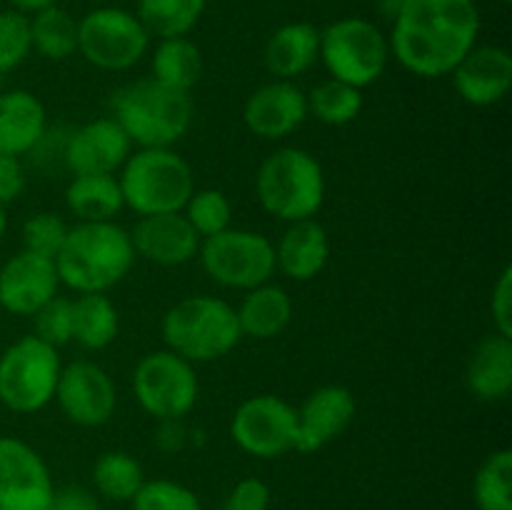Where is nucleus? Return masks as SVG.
<instances>
[{
  "label": "nucleus",
  "mask_w": 512,
  "mask_h": 510,
  "mask_svg": "<svg viewBox=\"0 0 512 510\" xmlns=\"http://www.w3.org/2000/svg\"><path fill=\"white\" fill-rule=\"evenodd\" d=\"M478 35L475 0H398L390 58L418 78H443L478 45Z\"/></svg>",
  "instance_id": "f257e3e1"
},
{
  "label": "nucleus",
  "mask_w": 512,
  "mask_h": 510,
  "mask_svg": "<svg viewBox=\"0 0 512 510\" xmlns=\"http://www.w3.org/2000/svg\"><path fill=\"white\" fill-rule=\"evenodd\" d=\"M130 233L115 220L105 223H75L68 228L65 243L55 255L60 285L83 293H108L135 265Z\"/></svg>",
  "instance_id": "f03ea898"
},
{
  "label": "nucleus",
  "mask_w": 512,
  "mask_h": 510,
  "mask_svg": "<svg viewBox=\"0 0 512 510\" xmlns=\"http://www.w3.org/2000/svg\"><path fill=\"white\" fill-rule=\"evenodd\" d=\"M115 123L138 148H173L193 125V98L155 78L125 85L110 100Z\"/></svg>",
  "instance_id": "7ed1b4c3"
},
{
  "label": "nucleus",
  "mask_w": 512,
  "mask_h": 510,
  "mask_svg": "<svg viewBox=\"0 0 512 510\" xmlns=\"http://www.w3.org/2000/svg\"><path fill=\"white\" fill-rule=\"evenodd\" d=\"M165 348L188 363H213L225 358L243 340L238 313L215 295H190L178 300L160 323Z\"/></svg>",
  "instance_id": "20e7f679"
},
{
  "label": "nucleus",
  "mask_w": 512,
  "mask_h": 510,
  "mask_svg": "<svg viewBox=\"0 0 512 510\" xmlns=\"http://www.w3.org/2000/svg\"><path fill=\"white\" fill-rule=\"evenodd\" d=\"M255 195L265 213L285 223L315 218L325 203L323 165L303 148L273 150L255 175Z\"/></svg>",
  "instance_id": "39448f33"
},
{
  "label": "nucleus",
  "mask_w": 512,
  "mask_h": 510,
  "mask_svg": "<svg viewBox=\"0 0 512 510\" xmlns=\"http://www.w3.org/2000/svg\"><path fill=\"white\" fill-rule=\"evenodd\" d=\"M125 208L135 215L180 213L195 190L193 165L173 148H138L118 175Z\"/></svg>",
  "instance_id": "423d86ee"
},
{
  "label": "nucleus",
  "mask_w": 512,
  "mask_h": 510,
  "mask_svg": "<svg viewBox=\"0 0 512 510\" xmlns=\"http://www.w3.org/2000/svg\"><path fill=\"white\" fill-rule=\"evenodd\" d=\"M318 60L325 65L330 78L363 90L378 83L388 68V35L373 20L360 15L333 20L328 28L320 30Z\"/></svg>",
  "instance_id": "0eeeda50"
},
{
  "label": "nucleus",
  "mask_w": 512,
  "mask_h": 510,
  "mask_svg": "<svg viewBox=\"0 0 512 510\" xmlns=\"http://www.w3.org/2000/svg\"><path fill=\"white\" fill-rule=\"evenodd\" d=\"M58 348L38 335H23L0 355V403L18 415L40 413L53 403L60 378Z\"/></svg>",
  "instance_id": "6e6552de"
},
{
  "label": "nucleus",
  "mask_w": 512,
  "mask_h": 510,
  "mask_svg": "<svg viewBox=\"0 0 512 510\" xmlns=\"http://www.w3.org/2000/svg\"><path fill=\"white\" fill-rule=\"evenodd\" d=\"M200 265L220 288L253 290L273 280L275 243L258 230L228 228L200 240Z\"/></svg>",
  "instance_id": "1a4fd4ad"
},
{
  "label": "nucleus",
  "mask_w": 512,
  "mask_h": 510,
  "mask_svg": "<svg viewBox=\"0 0 512 510\" xmlns=\"http://www.w3.org/2000/svg\"><path fill=\"white\" fill-rule=\"evenodd\" d=\"M150 33L138 15L115 5H103L78 20V53L108 73H123L138 65L150 50Z\"/></svg>",
  "instance_id": "9d476101"
},
{
  "label": "nucleus",
  "mask_w": 512,
  "mask_h": 510,
  "mask_svg": "<svg viewBox=\"0 0 512 510\" xmlns=\"http://www.w3.org/2000/svg\"><path fill=\"white\" fill-rule=\"evenodd\" d=\"M133 395L150 418L183 420L198 403V373L173 350H155L135 365Z\"/></svg>",
  "instance_id": "9b49d317"
},
{
  "label": "nucleus",
  "mask_w": 512,
  "mask_h": 510,
  "mask_svg": "<svg viewBox=\"0 0 512 510\" xmlns=\"http://www.w3.org/2000/svg\"><path fill=\"white\" fill-rule=\"evenodd\" d=\"M230 438L253 458H283L295 450V408L280 395H250L230 418Z\"/></svg>",
  "instance_id": "f8f14e48"
},
{
  "label": "nucleus",
  "mask_w": 512,
  "mask_h": 510,
  "mask_svg": "<svg viewBox=\"0 0 512 510\" xmlns=\"http://www.w3.org/2000/svg\"><path fill=\"white\" fill-rule=\"evenodd\" d=\"M53 400L73 425L100 428L115 415L118 390L103 365L93 360H73L60 368Z\"/></svg>",
  "instance_id": "ddd939ff"
},
{
  "label": "nucleus",
  "mask_w": 512,
  "mask_h": 510,
  "mask_svg": "<svg viewBox=\"0 0 512 510\" xmlns=\"http://www.w3.org/2000/svg\"><path fill=\"white\" fill-rule=\"evenodd\" d=\"M53 488L43 455L25 440L0 435V510H45Z\"/></svg>",
  "instance_id": "4468645a"
},
{
  "label": "nucleus",
  "mask_w": 512,
  "mask_h": 510,
  "mask_svg": "<svg viewBox=\"0 0 512 510\" xmlns=\"http://www.w3.org/2000/svg\"><path fill=\"white\" fill-rule=\"evenodd\" d=\"M355 395L345 385H323L295 408V450L318 453L345 433L355 418Z\"/></svg>",
  "instance_id": "2eb2a0df"
},
{
  "label": "nucleus",
  "mask_w": 512,
  "mask_h": 510,
  "mask_svg": "<svg viewBox=\"0 0 512 510\" xmlns=\"http://www.w3.org/2000/svg\"><path fill=\"white\" fill-rule=\"evenodd\" d=\"M130 153L133 143L108 115L75 128L65 140L63 160L73 175H115Z\"/></svg>",
  "instance_id": "dca6fc26"
},
{
  "label": "nucleus",
  "mask_w": 512,
  "mask_h": 510,
  "mask_svg": "<svg viewBox=\"0 0 512 510\" xmlns=\"http://www.w3.org/2000/svg\"><path fill=\"white\" fill-rule=\"evenodd\" d=\"M60 278L55 260L20 250L0 265V308L20 318H33L58 295Z\"/></svg>",
  "instance_id": "f3484780"
},
{
  "label": "nucleus",
  "mask_w": 512,
  "mask_h": 510,
  "mask_svg": "<svg viewBox=\"0 0 512 510\" xmlns=\"http://www.w3.org/2000/svg\"><path fill=\"white\" fill-rule=\"evenodd\" d=\"M308 118V98L293 80H270L243 105V123L255 138L285 140Z\"/></svg>",
  "instance_id": "a211bd4d"
},
{
  "label": "nucleus",
  "mask_w": 512,
  "mask_h": 510,
  "mask_svg": "<svg viewBox=\"0 0 512 510\" xmlns=\"http://www.w3.org/2000/svg\"><path fill=\"white\" fill-rule=\"evenodd\" d=\"M138 258L163 268H178L198 258L200 235L185 220L183 213L143 215L133 230H128Z\"/></svg>",
  "instance_id": "6ab92c4d"
},
{
  "label": "nucleus",
  "mask_w": 512,
  "mask_h": 510,
  "mask_svg": "<svg viewBox=\"0 0 512 510\" xmlns=\"http://www.w3.org/2000/svg\"><path fill=\"white\" fill-rule=\"evenodd\" d=\"M450 75L465 103L490 108L508 98L512 88V55L500 45H475Z\"/></svg>",
  "instance_id": "aec40b11"
},
{
  "label": "nucleus",
  "mask_w": 512,
  "mask_h": 510,
  "mask_svg": "<svg viewBox=\"0 0 512 510\" xmlns=\"http://www.w3.org/2000/svg\"><path fill=\"white\" fill-rule=\"evenodd\" d=\"M330 260L328 230L315 218L290 223L275 243V270L295 283L318 278Z\"/></svg>",
  "instance_id": "412c9836"
},
{
  "label": "nucleus",
  "mask_w": 512,
  "mask_h": 510,
  "mask_svg": "<svg viewBox=\"0 0 512 510\" xmlns=\"http://www.w3.org/2000/svg\"><path fill=\"white\" fill-rule=\"evenodd\" d=\"M48 113L38 95L30 90H0V153H33L45 138Z\"/></svg>",
  "instance_id": "4be33fe9"
},
{
  "label": "nucleus",
  "mask_w": 512,
  "mask_h": 510,
  "mask_svg": "<svg viewBox=\"0 0 512 510\" xmlns=\"http://www.w3.org/2000/svg\"><path fill=\"white\" fill-rule=\"evenodd\" d=\"M320 30L308 20L285 23L268 38L263 60L275 80H295L318 63Z\"/></svg>",
  "instance_id": "5701e85b"
},
{
  "label": "nucleus",
  "mask_w": 512,
  "mask_h": 510,
  "mask_svg": "<svg viewBox=\"0 0 512 510\" xmlns=\"http://www.w3.org/2000/svg\"><path fill=\"white\" fill-rule=\"evenodd\" d=\"M465 385L473 398L500 403L512 390V338L488 335L475 345L465 368Z\"/></svg>",
  "instance_id": "b1692460"
},
{
  "label": "nucleus",
  "mask_w": 512,
  "mask_h": 510,
  "mask_svg": "<svg viewBox=\"0 0 512 510\" xmlns=\"http://www.w3.org/2000/svg\"><path fill=\"white\" fill-rule=\"evenodd\" d=\"M235 313H238L243 338L273 340L293 323L295 305L283 285H275L273 280H268L258 288L245 290L243 303L235 308Z\"/></svg>",
  "instance_id": "393cba45"
},
{
  "label": "nucleus",
  "mask_w": 512,
  "mask_h": 510,
  "mask_svg": "<svg viewBox=\"0 0 512 510\" xmlns=\"http://www.w3.org/2000/svg\"><path fill=\"white\" fill-rule=\"evenodd\" d=\"M65 205L78 223H105L125 208L118 175H73Z\"/></svg>",
  "instance_id": "a878e982"
},
{
  "label": "nucleus",
  "mask_w": 512,
  "mask_h": 510,
  "mask_svg": "<svg viewBox=\"0 0 512 510\" xmlns=\"http://www.w3.org/2000/svg\"><path fill=\"white\" fill-rule=\"evenodd\" d=\"M203 53L198 45L183 35V38H163L153 48L150 58V78L168 88L190 93L203 78Z\"/></svg>",
  "instance_id": "bb28decb"
},
{
  "label": "nucleus",
  "mask_w": 512,
  "mask_h": 510,
  "mask_svg": "<svg viewBox=\"0 0 512 510\" xmlns=\"http://www.w3.org/2000/svg\"><path fill=\"white\" fill-rule=\"evenodd\" d=\"M120 330V315L105 293H83L73 300V340L85 350L113 345Z\"/></svg>",
  "instance_id": "cd10ccee"
},
{
  "label": "nucleus",
  "mask_w": 512,
  "mask_h": 510,
  "mask_svg": "<svg viewBox=\"0 0 512 510\" xmlns=\"http://www.w3.org/2000/svg\"><path fill=\"white\" fill-rule=\"evenodd\" d=\"M208 0H138L135 15L150 38H183L195 30Z\"/></svg>",
  "instance_id": "c85d7f7f"
},
{
  "label": "nucleus",
  "mask_w": 512,
  "mask_h": 510,
  "mask_svg": "<svg viewBox=\"0 0 512 510\" xmlns=\"http://www.w3.org/2000/svg\"><path fill=\"white\" fill-rule=\"evenodd\" d=\"M30 40L33 50L45 60H68L78 53V20L60 5L30 15Z\"/></svg>",
  "instance_id": "c756f323"
},
{
  "label": "nucleus",
  "mask_w": 512,
  "mask_h": 510,
  "mask_svg": "<svg viewBox=\"0 0 512 510\" xmlns=\"http://www.w3.org/2000/svg\"><path fill=\"white\" fill-rule=\"evenodd\" d=\"M145 483L143 465L125 450H108L93 465V485L103 498L130 503Z\"/></svg>",
  "instance_id": "7c9ffc66"
},
{
  "label": "nucleus",
  "mask_w": 512,
  "mask_h": 510,
  "mask_svg": "<svg viewBox=\"0 0 512 510\" xmlns=\"http://www.w3.org/2000/svg\"><path fill=\"white\" fill-rule=\"evenodd\" d=\"M305 98H308V115L330 128L353 123L363 110V90L335 78L320 80Z\"/></svg>",
  "instance_id": "2f4dec72"
},
{
  "label": "nucleus",
  "mask_w": 512,
  "mask_h": 510,
  "mask_svg": "<svg viewBox=\"0 0 512 510\" xmlns=\"http://www.w3.org/2000/svg\"><path fill=\"white\" fill-rule=\"evenodd\" d=\"M478 510H512V453L495 450L478 468L473 480Z\"/></svg>",
  "instance_id": "473e14b6"
},
{
  "label": "nucleus",
  "mask_w": 512,
  "mask_h": 510,
  "mask_svg": "<svg viewBox=\"0 0 512 510\" xmlns=\"http://www.w3.org/2000/svg\"><path fill=\"white\" fill-rule=\"evenodd\" d=\"M180 213L193 225L200 240L233 228V203L218 188H195Z\"/></svg>",
  "instance_id": "72a5a7b5"
},
{
  "label": "nucleus",
  "mask_w": 512,
  "mask_h": 510,
  "mask_svg": "<svg viewBox=\"0 0 512 510\" xmlns=\"http://www.w3.org/2000/svg\"><path fill=\"white\" fill-rule=\"evenodd\" d=\"M130 510H203V503L188 485L155 478L140 485L135 498L130 500Z\"/></svg>",
  "instance_id": "f704fd0d"
},
{
  "label": "nucleus",
  "mask_w": 512,
  "mask_h": 510,
  "mask_svg": "<svg viewBox=\"0 0 512 510\" xmlns=\"http://www.w3.org/2000/svg\"><path fill=\"white\" fill-rule=\"evenodd\" d=\"M33 53L30 40V15L8 8L0 10V75L10 73Z\"/></svg>",
  "instance_id": "c9c22d12"
},
{
  "label": "nucleus",
  "mask_w": 512,
  "mask_h": 510,
  "mask_svg": "<svg viewBox=\"0 0 512 510\" xmlns=\"http://www.w3.org/2000/svg\"><path fill=\"white\" fill-rule=\"evenodd\" d=\"M68 228L70 225L65 223L58 213L40 210V213L30 215L23 223V233H20V238H23V250H30V253L55 260V255L63 248Z\"/></svg>",
  "instance_id": "e433bc0d"
},
{
  "label": "nucleus",
  "mask_w": 512,
  "mask_h": 510,
  "mask_svg": "<svg viewBox=\"0 0 512 510\" xmlns=\"http://www.w3.org/2000/svg\"><path fill=\"white\" fill-rule=\"evenodd\" d=\"M33 323V335H38L40 340L53 348L68 345L73 340V300L55 295L33 315Z\"/></svg>",
  "instance_id": "4c0bfd02"
},
{
  "label": "nucleus",
  "mask_w": 512,
  "mask_h": 510,
  "mask_svg": "<svg viewBox=\"0 0 512 510\" xmlns=\"http://www.w3.org/2000/svg\"><path fill=\"white\" fill-rule=\"evenodd\" d=\"M490 315H493L495 333L512 338V268L505 265L490 293Z\"/></svg>",
  "instance_id": "58836bf2"
},
{
  "label": "nucleus",
  "mask_w": 512,
  "mask_h": 510,
  "mask_svg": "<svg viewBox=\"0 0 512 510\" xmlns=\"http://www.w3.org/2000/svg\"><path fill=\"white\" fill-rule=\"evenodd\" d=\"M273 493L260 478H243L233 485L228 495V510H268Z\"/></svg>",
  "instance_id": "ea45409f"
},
{
  "label": "nucleus",
  "mask_w": 512,
  "mask_h": 510,
  "mask_svg": "<svg viewBox=\"0 0 512 510\" xmlns=\"http://www.w3.org/2000/svg\"><path fill=\"white\" fill-rule=\"evenodd\" d=\"M45 510H103L100 500L93 490L83 488V485H60L53 488L50 503Z\"/></svg>",
  "instance_id": "a19ab883"
},
{
  "label": "nucleus",
  "mask_w": 512,
  "mask_h": 510,
  "mask_svg": "<svg viewBox=\"0 0 512 510\" xmlns=\"http://www.w3.org/2000/svg\"><path fill=\"white\" fill-rule=\"evenodd\" d=\"M25 190V170L20 158L0 153V203L8 205Z\"/></svg>",
  "instance_id": "79ce46f5"
},
{
  "label": "nucleus",
  "mask_w": 512,
  "mask_h": 510,
  "mask_svg": "<svg viewBox=\"0 0 512 510\" xmlns=\"http://www.w3.org/2000/svg\"><path fill=\"white\" fill-rule=\"evenodd\" d=\"M185 440H188V430L183 428V420H158L155 443L163 453H178L183 450Z\"/></svg>",
  "instance_id": "37998d69"
},
{
  "label": "nucleus",
  "mask_w": 512,
  "mask_h": 510,
  "mask_svg": "<svg viewBox=\"0 0 512 510\" xmlns=\"http://www.w3.org/2000/svg\"><path fill=\"white\" fill-rule=\"evenodd\" d=\"M10 8L18 10L23 15H35L38 10L50 8V5H58V0H8Z\"/></svg>",
  "instance_id": "c03bdc74"
},
{
  "label": "nucleus",
  "mask_w": 512,
  "mask_h": 510,
  "mask_svg": "<svg viewBox=\"0 0 512 510\" xmlns=\"http://www.w3.org/2000/svg\"><path fill=\"white\" fill-rule=\"evenodd\" d=\"M5 230H8V213H5V205L0 203V240L5 238Z\"/></svg>",
  "instance_id": "a18cd8bd"
},
{
  "label": "nucleus",
  "mask_w": 512,
  "mask_h": 510,
  "mask_svg": "<svg viewBox=\"0 0 512 510\" xmlns=\"http://www.w3.org/2000/svg\"><path fill=\"white\" fill-rule=\"evenodd\" d=\"M385 3H390V10L395 8V3H398V0H385Z\"/></svg>",
  "instance_id": "49530a36"
},
{
  "label": "nucleus",
  "mask_w": 512,
  "mask_h": 510,
  "mask_svg": "<svg viewBox=\"0 0 512 510\" xmlns=\"http://www.w3.org/2000/svg\"><path fill=\"white\" fill-rule=\"evenodd\" d=\"M500 3H503V5H508V3H510V0H500Z\"/></svg>",
  "instance_id": "de8ad7c7"
},
{
  "label": "nucleus",
  "mask_w": 512,
  "mask_h": 510,
  "mask_svg": "<svg viewBox=\"0 0 512 510\" xmlns=\"http://www.w3.org/2000/svg\"><path fill=\"white\" fill-rule=\"evenodd\" d=\"M225 510H228V508H225Z\"/></svg>",
  "instance_id": "09e8293b"
}]
</instances>
